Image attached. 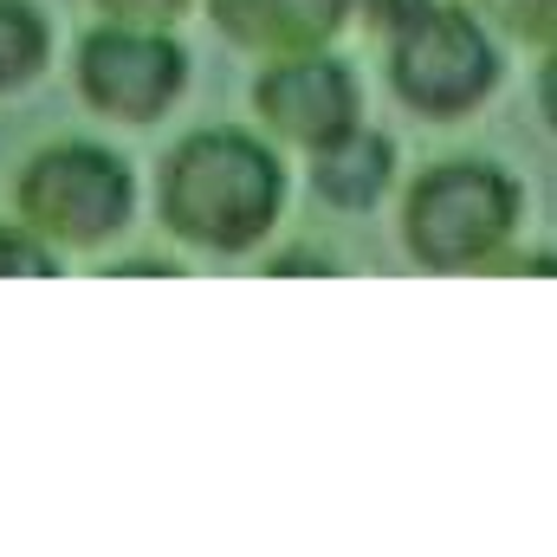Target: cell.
<instances>
[{
  "mask_svg": "<svg viewBox=\"0 0 557 557\" xmlns=\"http://www.w3.org/2000/svg\"><path fill=\"white\" fill-rule=\"evenodd\" d=\"M285 208V169L247 131H201L162 162V221L201 253H247Z\"/></svg>",
  "mask_w": 557,
  "mask_h": 557,
  "instance_id": "6da1fadb",
  "label": "cell"
},
{
  "mask_svg": "<svg viewBox=\"0 0 557 557\" xmlns=\"http://www.w3.org/2000/svg\"><path fill=\"white\" fill-rule=\"evenodd\" d=\"M519 234V182L499 162H434L403 201V240L428 273L499 267Z\"/></svg>",
  "mask_w": 557,
  "mask_h": 557,
  "instance_id": "7a4b0ae2",
  "label": "cell"
},
{
  "mask_svg": "<svg viewBox=\"0 0 557 557\" xmlns=\"http://www.w3.org/2000/svg\"><path fill=\"white\" fill-rule=\"evenodd\" d=\"M13 208L46 247L91 253L131 227L137 182H131L124 156H111L104 143H46L13 175Z\"/></svg>",
  "mask_w": 557,
  "mask_h": 557,
  "instance_id": "3957f363",
  "label": "cell"
},
{
  "mask_svg": "<svg viewBox=\"0 0 557 557\" xmlns=\"http://www.w3.org/2000/svg\"><path fill=\"white\" fill-rule=\"evenodd\" d=\"M389 85L421 117H467L499 85V46L493 26L473 7L434 0L389 39Z\"/></svg>",
  "mask_w": 557,
  "mask_h": 557,
  "instance_id": "277c9868",
  "label": "cell"
},
{
  "mask_svg": "<svg viewBox=\"0 0 557 557\" xmlns=\"http://www.w3.org/2000/svg\"><path fill=\"white\" fill-rule=\"evenodd\" d=\"M188 85V52L162 26L104 20L78 39V91L117 124H156Z\"/></svg>",
  "mask_w": 557,
  "mask_h": 557,
  "instance_id": "5b68a950",
  "label": "cell"
},
{
  "mask_svg": "<svg viewBox=\"0 0 557 557\" xmlns=\"http://www.w3.org/2000/svg\"><path fill=\"white\" fill-rule=\"evenodd\" d=\"M253 111L278 143L324 149L363 124V91L344 59H331L324 46H305V52H273V65L253 85Z\"/></svg>",
  "mask_w": 557,
  "mask_h": 557,
  "instance_id": "8992f818",
  "label": "cell"
},
{
  "mask_svg": "<svg viewBox=\"0 0 557 557\" xmlns=\"http://www.w3.org/2000/svg\"><path fill=\"white\" fill-rule=\"evenodd\" d=\"M214 26L253 52H305L337 39V26L357 13V0H208Z\"/></svg>",
  "mask_w": 557,
  "mask_h": 557,
  "instance_id": "52a82bcc",
  "label": "cell"
},
{
  "mask_svg": "<svg viewBox=\"0 0 557 557\" xmlns=\"http://www.w3.org/2000/svg\"><path fill=\"white\" fill-rule=\"evenodd\" d=\"M389 182H396V143L383 131H370V124L311 149V188L331 208H376L389 195Z\"/></svg>",
  "mask_w": 557,
  "mask_h": 557,
  "instance_id": "ba28073f",
  "label": "cell"
},
{
  "mask_svg": "<svg viewBox=\"0 0 557 557\" xmlns=\"http://www.w3.org/2000/svg\"><path fill=\"white\" fill-rule=\"evenodd\" d=\"M46 52H52V33L39 20V7L26 0H0V98L33 85L46 72Z\"/></svg>",
  "mask_w": 557,
  "mask_h": 557,
  "instance_id": "9c48e42d",
  "label": "cell"
},
{
  "mask_svg": "<svg viewBox=\"0 0 557 557\" xmlns=\"http://www.w3.org/2000/svg\"><path fill=\"white\" fill-rule=\"evenodd\" d=\"M486 26H499L519 46H557V0H467Z\"/></svg>",
  "mask_w": 557,
  "mask_h": 557,
  "instance_id": "30bf717a",
  "label": "cell"
},
{
  "mask_svg": "<svg viewBox=\"0 0 557 557\" xmlns=\"http://www.w3.org/2000/svg\"><path fill=\"white\" fill-rule=\"evenodd\" d=\"M59 273V247H46L26 221L0 227V278H52Z\"/></svg>",
  "mask_w": 557,
  "mask_h": 557,
  "instance_id": "8fae6325",
  "label": "cell"
},
{
  "mask_svg": "<svg viewBox=\"0 0 557 557\" xmlns=\"http://www.w3.org/2000/svg\"><path fill=\"white\" fill-rule=\"evenodd\" d=\"M104 20H131V26H169V20H182V7L188 0H91Z\"/></svg>",
  "mask_w": 557,
  "mask_h": 557,
  "instance_id": "7c38bea8",
  "label": "cell"
},
{
  "mask_svg": "<svg viewBox=\"0 0 557 557\" xmlns=\"http://www.w3.org/2000/svg\"><path fill=\"white\" fill-rule=\"evenodd\" d=\"M428 7H434V0H357V13H363L376 33H389V39H396L409 20H421Z\"/></svg>",
  "mask_w": 557,
  "mask_h": 557,
  "instance_id": "4fadbf2b",
  "label": "cell"
},
{
  "mask_svg": "<svg viewBox=\"0 0 557 557\" xmlns=\"http://www.w3.org/2000/svg\"><path fill=\"white\" fill-rule=\"evenodd\" d=\"M539 104H545V124L557 137V46L545 52V72H539Z\"/></svg>",
  "mask_w": 557,
  "mask_h": 557,
  "instance_id": "5bb4252c",
  "label": "cell"
}]
</instances>
